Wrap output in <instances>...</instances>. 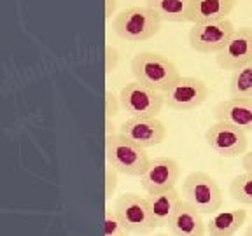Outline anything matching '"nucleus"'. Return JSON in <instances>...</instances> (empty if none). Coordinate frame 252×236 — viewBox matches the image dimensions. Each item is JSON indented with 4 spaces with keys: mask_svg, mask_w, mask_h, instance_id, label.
Masks as SVG:
<instances>
[{
    "mask_svg": "<svg viewBox=\"0 0 252 236\" xmlns=\"http://www.w3.org/2000/svg\"><path fill=\"white\" fill-rule=\"evenodd\" d=\"M118 133L144 149H149L163 144L166 138V128L158 118H130L119 124Z\"/></svg>",
    "mask_w": 252,
    "mask_h": 236,
    "instance_id": "f8f14e48",
    "label": "nucleus"
},
{
    "mask_svg": "<svg viewBox=\"0 0 252 236\" xmlns=\"http://www.w3.org/2000/svg\"><path fill=\"white\" fill-rule=\"evenodd\" d=\"M161 28L159 16L149 9L135 5L119 12L114 18V30L126 42H144L156 35Z\"/></svg>",
    "mask_w": 252,
    "mask_h": 236,
    "instance_id": "7ed1b4c3",
    "label": "nucleus"
},
{
    "mask_svg": "<svg viewBox=\"0 0 252 236\" xmlns=\"http://www.w3.org/2000/svg\"><path fill=\"white\" fill-rule=\"evenodd\" d=\"M182 198L201 213H216L222 206V191L219 184L205 172H191L182 182Z\"/></svg>",
    "mask_w": 252,
    "mask_h": 236,
    "instance_id": "20e7f679",
    "label": "nucleus"
},
{
    "mask_svg": "<svg viewBox=\"0 0 252 236\" xmlns=\"http://www.w3.org/2000/svg\"><path fill=\"white\" fill-rule=\"evenodd\" d=\"M229 93L233 98L252 100V61L236 68L229 79Z\"/></svg>",
    "mask_w": 252,
    "mask_h": 236,
    "instance_id": "6ab92c4d",
    "label": "nucleus"
},
{
    "mask_svg": "<svg viewBox=\"0 0 252 236\" xmlns=\"http://www.w3.org/2000/svg\"><path fill=\"white\" fill-rule=\"evenodd\" d=\"M146 5L153 9L161 21H168V23L189 21L191 0H146Z\"/></svg>",
    "mask_w": 252,
    "mask_h": 236,
    "instance_id": "a211bd4d",
    "label": "nucleus"
},
{
    "mask_svg": "<svg viewBox=\"0 0 252 236\" xmlns=\"http://www.w3.org/2000/svg\"><path fill=\"white\" fill-rule=\"evenodd\" d=\"M119 59H121V56H119L118 49L112 46H107L105 47V72L107 74H110V72H114L116 68H118Z\"/></svg>",
    "mask_w": 252,
    "mask_h": 236,
    "instance_id": "5701e85b",
    "label": "nucleus"
},
{
    "mask_svg": "<svg viewBox=\"0 0 252 236\" xmlns=\"http://www.w3.org/2000/svg\"><path fill=\"white\" fill-rule=\"evenodd\" d=\"M247 212L242 208L216 212L207 222L209 236H235V233L245 224Z\"/></svg>",
    "mask_w": 252,
    "mask_h": 236,
    "instance_id": "f3484780",
    "label": "nucleus"
},
{
    "mask_svg": "<svg viewBox=\"0 0 252 236\" xmlns=\"http://www.w3.org/2000/svg\"><path fill=\"white\" fill-rule=\"evenodd\" d=\"M181 177V166L172 157H154L146 172L142 173L140 184L147 194L175 189Z\"/></svg>",
    "mask_w": 252,
    "mask_h": 236,
    "instance_id": "9b49d317",
    "label": "nucleus"
},
{
    "mask_svg": "<svg viewBox=\"0 0 252 236\" xmlns=\"http://www.w3.org/2000/svg\"><path fill=\"white\" fill-rule=\"evenodd\" d=\"M116 0H105V18L109 20L110 16L114 14V11H116Z\"/></svg>",
    "mask_w": 252,
    "mask_h": 236,
    "instance_id": "a878e982",
    "label": "nucleus"
},
{
    "mask_svg": "<svg viewBox=\"0 0 252 236\" xmlns=\"http://www.w3.org/2000/svg\"><path fill=\"white\" fill-rule=\"evenodd\" d=\"M114 210L126 228L135 235H151L158 228L151 215L147 198L137 193H125L116 198Z\"/></svg>",
    "mask_w": 252,
    "mask_h": 236,
    "instance_id": "423d86ee",
    "label": "nucleus"
},
{
    "mask_svg": "<svg viewBox=\"0 0 252 236\" xmlns=\"http://www.w3.org/2000/svg\"><path fill=\"white\" fill-rule=\"evenodd\" d=\"M118 173L112 166L105 170V196L112 198V194L116 193V187H118Z\"/></svg>",
    "mask_w": 252,
    "mask_h": 236,
    "instance_id": "b1692460",
    "label": "nucleus"
},
{
    "mask_svg": "<svg viewBox=\"0 0 252 236\" xmlns=\"http://www.w3.org/2000/svg\"><path fill=\"white\" fill-rule=\"evenodd\" d=\"M252 61V28L240 27L229 37L226 46L216 55L217 67L235 72Z\"/></svg>",
    "mask_w": 252,
    "mask_h": 236,
    "instance_id": "9d476101",
    "label": "nucleus"
},
{
    "mask_svg": "<svg viewBox=\"0 0 252 236\" xmlns=\"http://www.w3.org/2000/svg\"><path fill=\"white\" fill-rule=\"evenodd\" d=\"M154 236H172V235H165V233H158V235H154Z\"/></svg>",
    "mask_w": 252,
    "mask_h": 236,
    "instance_id": "cd10ccee",
    "label": "nucleus"
},
{
    "mask_svg": "<svg viewBox=\"0 0 252 236\" xmlns=\"http://www.w3.org/2000/svg\"><path fill=\"white\" fill-rule=\"evenodd\" d=\"M119 109H121V100H119V94L114 93V89H107L105 91V112L107 118L114 119L119 114Z\"/></svg>",
    "mask_w": 252,
    "mask_h": 236,
    "instance_id": "4be33fe9",
    "label": "nucleus"
},
{
    "mask_svg": "<svg viewBox=\"0 0 252 236\" xmlns=\"http://www.w3.org/2000/svg\"><path fill=\"white\" fill-rule=\"evenodd\" d=\"M130 70L133 74L135 81L146 84V86L153 88L159 93H165L181 77L172 59L159 55V53L151 51L135 55L130 61Z\"/></svg>",
    "mask_w": 252,
    "mask_h": 236,
    "instance_id": "f257e3e1",
    "label": "nucleus"
},
{
    "mask_svg": "<svg viewBox=\"0 0 252 236\" xmlns=\"http://www.w3.org/2000/svg\"><path fill=\"white\" fill-rule=\"evenodd\" d=\"M236 0H191L189 21L193 25L226 20L235 9Z\"/></svg>",
    "mask_w": 252,
    "mask_h": 236,
    "instance_id": "dca6fc26",
    "label": "nucleus"
},
{
    "mask_svg": "<svg viewBox=\"0 0 252 236\" xmlns=\"http://www.w3.org/2000/svg\"><path fill=\"white\" fill-rule=\"evenodd\" d=\"M121 109L130 118H158L165 105V96L159 91L133 81L119 91Z\"/></svg>",
    "mask_w": 252,
    "mask_h": 236,
    "instance_id": "39448f33",
    "label": "nucleus"
},
{
    "mask_svg": "<svg viewBox=\"0 0 252 236\" xmlns=\"http://www.w3.org/2000/svg\"><path fill=\"white\" fill-rule=\"evenodd\" d=\"M107 161L109 166L126 177H142L151 159L146 149L121 133L107 137Z\"/></svg>",
    "mask_w": 252,
    "mask_h": 236,
    "instance_id": "f03ea898",
    "label": "nucleus"
},
{
    "mask_svg": "<svg viewBox=\"0 0 252 236\" xmlns=\"http://www.w3.org/2000/svg\"><path fill=\"white\" fill-rule=\"evenodd\" d=\"M229 194L235 201L252 206V173L244 172L236 175L229 184Z\"/></svg>",
    "mask_w": 252,
    "mask_h": 236,
    "instance_id": "aec40b11",
    "label": "nucleus"
},
{
    "mask_svg": "<svg viewBox=\"0 0 252 236\" xmlns=\"http://www.w3.org/2000/svg\"><path fill=\"white\" fill-rule=\"evenodd\" d=\"M146 198L147 203H149L151 215H153L158 228L168 226L172 217L175 215L181 203L184 201V198L181 196L177 189H168V191H161V193L147 194Z\"/></svg>",
    "mask_w": 252,
    "mask_h": 236,
    "instance_id": "2eb2a0df",
    "label": "nucleus"
},
{
    "mask_svg": "<svg viewBox=\"0 0 252 236\" xmlns=\"http://www.w3.org/2000/svg\"><path fill=\"white\" fill-rule=\"evenodd\" d=\"M217 121L229 122L238 126L244 131H252V100L247 98H228L222 100L214 109Z\"/></svg>",
    "mask_w": 252,
    "mask_h": 236,
    "instance_id": "4468645a",
    "label": "nucleus"
},
{
    "mask_svg": "<svg viewBox=\"0 0 252 236\" xmlns=\"http://www.w3.org/2000/svg\"><path fill=\"white\" fill-rule=\"evenodd\" d=\"M103 229L105 236H130V229L126 228L121 217L116 213L114 208H107L105 217H103Z\"/></svg>",
    "mask_w": 252,
    "mask_h": 236,
    "instance_id": "412c9836",
    "label": "nucleus"
},
{
    "mask_svg": "<svg viewBox=\"0 0 252 236\" xmlns=\"http://www.w3.org/2000/svg\"><path fill=\"white\" fill-rule=\"evenodd\" d=\"M165 105L172 110H193L203 105L209 98V86L196 77H181L163 93Z\"/></svg>",
    "mask_w": 252,
    "mask_h": 236,
    "instance_id": "0eeeda50",
    "label": "nucleus"
},
{
    "mask_svg": "<svg viewBox=\"0 0 252 236\" xmlns=\"http://www.w3.org/2000/svg\"><path fill=\"white\" fill-rule=\"evenodd\" d=\"M244 236H252V224L247 226V229H245V235Z\"/></svg>",
    "mask_w": 252,
    "mask_h": 236,
    "instance_id": "bb28decb",
    "label": "nucleus"
},
{
    "mask_svg": "<svg viewBox=\"0 0 252 236\" xmlns=\"http://www.w3.org/2000/svg\"><path fill=\"white\" fill-rule=\"evenodd\" d=\"M168 231L172 236H205L207 222L203 213L188 201H182L175 215L168 222Z\"/></svg>",
    "mask_w": 252,
    "mask_h": 236,
    "instance_id": "ddd939ff",
    "label": "nucleus"
},
{
    "mask_svg": "<svg viewBox=\"0 0 252 236\" xmlns=\"http://www.w3.org/2000/svg\"><path fill=\"white\" fill-rule=\"evenodd\" d=\"M236 28L231 21L226 20L210 21V23H198L193 25L189 30V46L198 53H219L229 37L235 33Z\"/></svg>",
    "mask_w": 252,
    "mask_h": 236,
    "instance_id": "1a4fd4ad",
    "label": "nucleus"
},
{
    "mask_svg": "<svg viewBox=\"0 0 252 236\" xmlns=\"http://www.w3.org/2000/svg\"><path fill=\"white\" fill-rule=\"evenodd\" d=\"M205 140L210 150H214L220 157H238L245 154L249 146L247 131L224 121H217L216 124L210 126L205 131Z\"/></svg>",
    "mask_w": 252,
    "mask_h": 236,
    "instance_id": "6e6552de",
    "label": "nucleus"
},
{
    "mask_svg": "<svg viewBox=\"0 0 252 236\" xmlns=\"http://www.w3.org/2000/svg\"><path fill=\"white\" fill-rule=\"evenodd\" d=\"M242 168H244L245 172L252 173V150H251V152L244 154V157H242Z\"/></svg>",
    "mask_w": 252,
    "mask_h": 236,
    "instance_id": "393cba45",
    "label": "nucleus"
}]
</instances>
